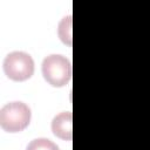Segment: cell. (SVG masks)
<instances>
[{"instance_id": "cell-1", "label": "cell", "mask_w": 150, "mask_h": 150, "mask_svg": "<svg viewBox=\"0 0 150 150\" xmlns=\"http://www.w3.org/2000/svg\"><path fill=\"white\" fill-rule=\"evenodd\" d=\"M41 70L43 79L53 87H64L71 79V63L63 55L47 56L42 62Z\"/></svg>"}, {"instance_id": "cell-2", "label": "cell", "mask_w": 150, "mask_h": 150, "mask_svg": "<svg viewBox=\"0 0 150 150\" xmlns=\"http://www.w3.org/2000/svg\"><path fill=\"white\" fill-rule=\"evenodd\" d=\"M30 109L22 102H11L0 110V125L11 134L20 132L26 129L30 122Z\"/></svg>"}, {"instance_id": "cell-3", "label": "cell", "mask_w": 150, "mask_h": 150, "mask_svg": "<svg viewBox=\"0 0 150 150\" xmlns=\"http://www.w3.org/2000/svg\"><path fill=\"white\" fill-rule=\"evenodd\" d=\"M2 67L7 77L16 82L26 81L34 74V61L32 56L25 52L9 53L5 57Z\"/></svg>"}, {"instance_id": "cell-4", "label": "cell", "mask_w": 150, "mask_h": 150, "mask_svg": "<svg viewBox=\"0 0 150 150\" xmlns=\"http://www.w3.org/2000/svg\"><path fill=\"white\" fill-rule=\"evenodd\" d=\"M73 115L70 111H63L56 115L52 121L53 134L64 141H71L73 138Z\"/></svg>"}, {"instance_id": "cell-5", "label": "cell", "mask_w": 150, "mask_h": 150, "mask_svg": "<svg viewBox=\"0 0 150 150\" xmlns=\"http://www.w3.org/2000/svg\"><path fill=\"white\" fill-rule=\"evenodd\" d=\"M59 36L63 43L71 46V15L63 18L59 23Z\"/></svg>"}, {"instance_id": "cell-6", "label": "cell", "mask_w": 150, "mask_h": 150, "mask_svg": "<svg viewBox=\"0 0 150 150\" xmlns=\"http://www.w3.org/2000/svg\"><path fill=\"white\" fill-rule=\"evenodd\" d=\"M26 150H60L59 146L47 138H36L33 139L26 148Z\"/></svg>"}]
</instances>
